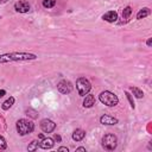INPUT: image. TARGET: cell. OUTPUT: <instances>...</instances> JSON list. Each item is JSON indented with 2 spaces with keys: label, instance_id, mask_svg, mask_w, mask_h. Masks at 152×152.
Listing matches in <instances>:
<instances>
[{
  "label": "cell",
  "instance_id": "6da1fadb",
  "mask_svg": "<svg viewBox=\"0 0 152 152\" xmlns=\"http://www.w3.org/2000/svg\"><path fill=\"white\" fill-rule=\"evenodd\" d=\"M38 56L31 52H8L0 55V63H10V62H25L37 59Z\"/></svg>",
  "mask_w": 152,
  "mask_h": 152
},
{
  "label": "cell",
  "instance_id": "4fadbf2b",
  "mask_svg": "<svg viewBox=\"0 0 152 152\" xmlns=\"http://www.w3.org/2000/svg\"><path fill=\"white\" fill-rule=\"evenodd\" d=\"M84 137H86V131H83L81 128L75 129L72 133V140H75V141H81Z\"/></svg>",
  "mask_w": 152,
  "mask_h": 152
},
{
  "label": "cell",
  "instance_id": "ffe728a7",
  "mask_svg": "<svg viewBox=\"0 0 152 152\" xmlns=\"http://www.w3.org/2000/svg\"><path fill=\"white\" fill-rule=\"evenodd\" d=\"M7 147V142H6V140L0 135V150H5Z\"/></svg>",
  "mask_w": 152,
  "mask_h": 152
},
{
  "label": "cell",
  "instance_id": "9c48e42d",
  "mask_svg": "<svg viewBox=\"0 0 152 152\" xmlns=\"http://www.w3.org/2000/svg\"><path fill=\"white\" fill-rule=\"evenodd\" d=\"M100 122L102 125H116L118 124V119L114 118V116H110V115L104 114V115H102L100 118Z\"/></svg>",
  "mask_w": 152,
  "mask_h": 152
},
{
  "label": "cell",
  "instance_id": "277c9868",
  "mask_svg": "<svg viewBox=\"0 0 152 152\" xmlns=\"http://www.w3.org/2000/svg\"><path fill=\"white\" fill-rule=\"evenodd\" d=\"M101 145L104 150H108V151H112L118 145V138L114 135V134H104L101 139Z\"/></svg>",
  "mask_w": 152,
  "mask_h": 152
},
{
  "label": "cell",
  "instance_id": "d4e9b609",
  "mask_svg": "<svg viewBox=\"0 0 152 152\" xmlns=\"http://www.w3.org/2000/svg\"><path fill=\"white\" fill-rule=\"evenodd\" d=\"M55 140H56V141H61V137H59L58 134H56V135H55Z\"/></svg>",
  "mask_w": 152,
  "mask_h": 152
},
{
  "label": "cell",
  "instance_id": "603a6c76",
  "mask_svg": "<svg viewBox=\"0 0 152 152\" xmlns=\"http://www.w3.org/2000/svg\"><path fill=\"white\" fill-rule=\"evenodd\" d=\"M4 95H6V91L4 89H0V97H2Z\"/></svg>",
  "mask_w": 152,
  "mask_h": 152
},
{
  "label": "cell",
  "instance_id": "30bf717a",
  "mask_svg": "<svg viewBox=\"0 0 152 152\" xmlns=\"http://www.w3.org/2000/svg\"><path fill=\"white\" fill-rule=\"evenodd\" d=\"M102 19L104 21H108V23H114L118 20V13L115 11H109V12H106L103 15H102Z\"/></svg>",
  "mask_w": 152,
  "mask_h": 152
},
{
  "label": "cell",
  "instance_id": "7a4b0ae2",
  "mask_svg": "<svg viewBox=\"0 0 152 152\" xmlns=\"http://www.w3.org/2000/svg\"><path fill=\"white\" fill-rule=\"evenodd\" d=\"M15 128L17 132L19 133V135H26L33 132L34 129V124L27 119H19L15 124Z\"/></svg>",
  "mask_w": 152,
  "mask_h": 152
},
{
  "label": "cell",
  "instance_id": "52a82bcc",
  "mask_svg": "<svg viewBox=\"0 0 152 152\" xmlns=\"http://www.w3.org/2000/svg\"><path fill=\"white\" fill-rule=\"evenodd\" d=\"M40 128L44 133H51L56 128V124L50 119H43L40 121Z\"/></svg>",
  "mask_w": 152,
  "mask_h": 152
},
{
  "label": "cell",
  "instance_id": "3957f363",
  "mask_svg": "<svg viewBox=\"0 0 152 152\" xmlns=\"http://www.w3.org/2000/svg\"><path fill=\"white\" fill-rule=\"evenodd\" d=\"M99 100H100L103 104H106V106H108V107H114V106H116V104L119 103V97H118L114 93H112V91H109V90L101 91L100 95H99Z\"/></svg>",
  "mask_w": 152,
  "mask_h": 152
},
{
  "label": "cell",
  "instance_id": "44dd1931",
  "mask_svg": "<svg viewBox=\"0 0 152 152\" xmlns=\"http://www.w3.org/2000/svg\"><path fill=\"white\" fill-rule=\"evenodd\" d=\"M126 96H127V99H128V101H129V103H131V107L134 108V102H133V100H132L131 94H129V93H126Z\"/></svg>",
  "mask_w": 152,
  "mask_h": 152
},
{
  "label": "cell",
  "instance_id": "8fae6325",
  "mask_svg": "<svg viewBox=\"0 0 152 152\" xmlns=\"http://www.w3.org/2000/svg\"><path fill=\"white\" fill-rule=\"evenodd\" d=\"M39 142V147L44 148V150H48V148H52L55 142H53V139L51 138H43L42 141H38Z\"/></svg>",
  "mask_w": 152,
  "mask_h": 152
},
{
  "label": "cell",
  "instance_id": "484cf974",
  "mask_svg": "<svg viewBox=\"0 0 152 152\" xmlns=\"http://www.w3.org/2000/svg\"><path fill=\"white\" fill-rule=\"evenodd\" d=\"M76 151H86V148L84 147H77Z\"/></svg>",
  "mask_w": 152,
  "mask_h": 152
},
{
  "label": "cell",
  "instance_id": "e0dca14e",
  "mask_svg": "<svg viewBox=\"0 0 152 152\" xmlns=\"http://www.w3.org/2000/svg\"><path fill=\"white\" fill-rule=\"evenodd\" d=\"M131 14H132V8H131L129 6H127V7H125V8L122 10V18H124V19L128 20V18H129Z\"/></svg>",
  "mask_w": 152,
  "mask_h": 152
},
{
  "label": "cell",
  "instance_id": "7c38bea8",
  "mask_svg": "<svg viewBox=\"0 0 152 152\" xmlns=\"http://www.w3.org/2000/svg\"><path fill=\"white\" fill-rule=\"evenodd\" d=\"M94 104H95V97H94V95H89V94L84 95V99H83V107H84V108H90V107H93Z\"/></svg>",
  "mask_w": 152,
  "mask_h": 152
},
{
  "label": "cell",
  "instance_id": "ac0fdd59",
  "mask_svg": "<svg viewBox=\"0 0 152 152\" xmlns=\"http://www.w3.org/2000/svg\"><path fill=\"white\" fill-rule=\"evenodd\" d=\"M38 146H39L38 141H37V140H32V141L28 144L27 150H28V151H31V152H33V151H36V150L38 148Z\"/></svg>",
  "mask_w": 152,
  "mask_h": 152
},
{
  "label": "cell",
  "instance_id": "2e32d148",
  "mask_svg": "<svg viewBox=\"0 0 152 152\" xmlns=\"http://www.w3.org/2000/svg\"><path fill=\"white\" fill-rule=\"evenodd\" d=\"M129 90L133 93V95L135 96V97H138V99H141L142 96H144V93H142V90L141 89H139V88H137V87H131L129 88Z\"/></svg>",
  "mask_w": 152,
  "mask_h": 152
},
{
  "label": "cell",
  "instance_id": "d6986e66",
  "mask_svg": "<svg viewBox=\"0 0 152 152\" xmlns=\"http://www.w3.org/2000/svg\"><path fill=\"white\" fill-rule=\"evenodd\" d=\"M42 4L45 8H52L56 5V0H43Z\"/></svg>",
  "mask_w": 152,
  "mask_h": 152
},
{
  "label": "cell",
  "instance_id": "4316f807",
  "mask_svg": "<svg viewBox=\"0 0 152 152\" xmlns=\"http://www.w3.org/2000/svg\"><path fill=\"white\" fill-rule=\"evenodd\" d=\"M8 0H0V4H5V2H7Z\"/></svg>",
  "mask_w": 152,
  "mask_h": 152
},
{
  "label": "cell",
  "instance_id": "5b68a950",
  "mask_svg": "<svg viewBox=\"0 0 152 152\" xmlns=\"http://www.w3.org/2000/svg\"><path fill=\"white\" fill-rule=\"evenodd\" d=\"M76 88H77L78 94H80L81 96H84V95H87V94L90 91L91 84H90V82H89L86 77H80V78H77V81H76Z\"/></svg>",
  "mask_w": 152,
  "mask_h": 152
},
{
  "label": "cell",
  "instance_id": "8992f818",
  "mask_svg": "<svg viewBox=\"0 0 152 152\" xmlns=\"http://www.w3.org/2000/svg\"><path fill=\"white\" fill-rule=\"evenodd\" d=\"M57 89L61 94H69L72 91V83L68 80H62L57 84Z\"/></svg>",
  "mask_w": 152,
  "mask_h": 152
},
{
  "label": "cell",
  "instance_id": "ba28073f",
  "mask_svg": "<svg viewBox=\"0 0 152 152\" xmlns=\"http://www.w3.org/2000/svg\"><path fill=\"white\" fill-rule=\"evenodd\" d=\"M14 10L19 13H27L30 11V4L26 0H20L14 4Z\"/></svg>",
  "mask_w": 152,
  "mask_h": 152
},
{
  "label": "cell",
  "instance_id": "83f0119b",
  "mask_svg": "<svg viewBox=\"0 0 152 152\" xmlns=\"http://www.w3.org/2000/svg\"><path fill=\"white\" fill-rule=\"evenodd\" d=\"M38 138H39V139H43L44 137H43V134H39V135H38Z\"/></svg>",
  "mask_w": 152,
  "mask_h": 152
},
{
  "label": "cell",
  "instance_id": "5bb4252c",
  "mask_svg": "<svg viewBox=\"0 0 152 152\" xmlns=\"http://www.w3.org/2000/svg\"><path fill=\"white\" fill-rule=\"evenodd\" d=\"M14 101H15V100H14V97H13V96L8 97L6 101H4V102H2V104H1V108H2L4 110H7V109H10V108H11V107L14 104Z\"/></svg>",
  "mask_w": 152,
  "mask_h": 152
},
{
  "label": "cell",
  "instance_id": "cb8c5ba5",
  "mask_svg": "<svg viewBox=\"0 0 152 152\" xmlns=\"http://www.w3.org/2000/svg\"><path fill=\"white\" fill-rule=\"evenodd\" d=\"M58 151H66L68 152V147H63V146L62 147H58Z\"/></svg>",
  "mask_w": 152,
  "mask_h": 152
},
{
  "label": "cell",
  "instance_id": "7402d4cb",
  "mask_svg": "<svg viewBox=\"0 0 152 152\" xmlns=\"http://www.w3.org/2000/svg\"><path fill=\"white\" fill-rule=\"evenodd\" d=\"M146 44H147V46H151V45H152V38H148Z\"/></svg>",
  "mask_w": 152,
  "mask_h": 152
},
{
  "label": "cell",
  "instance_id": "f1b7e54d",
  "mask_svg": "<svg viewBox=\"0 0 152 152\" xmlns=\"http://www.w3.org/2000/svg\"><path fill=\"white\" fill-rule=\"evenodd\" d=\"M0 19H1V17H0Z\"/></svg>",
  "mask_w": 152,
  "mask_h": 152
},
{
  "label": "cell",
  "instance_id": "9a60e30c",
  "mask_svg": "<svg viewBox=\"0 0 152 152\" xmlns=\"http://www.w3.org/2000/svg\"><path fill=\"white\" fill-rule=\"evenodd\" d=\"M150 13H151L150 8H148V7H144V8H141V10L137 13V19H144L145 17L150 15Z\"/></svg>",
  "mask_w": 152,
  "mask_h": 152
}]
</instances>
